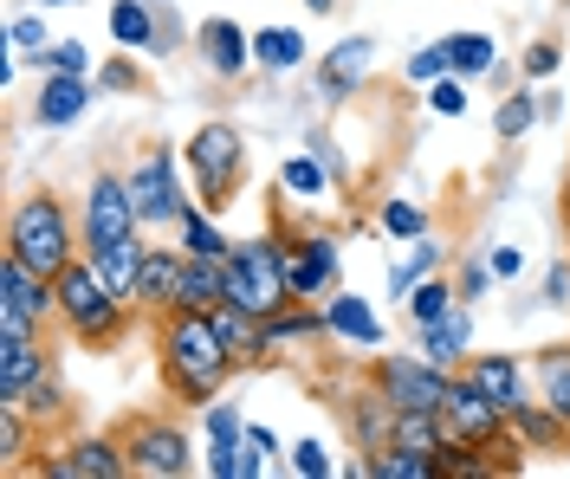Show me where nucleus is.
I'll return each mask as SVG.
<instances>
[{
  "instance_id": "obj_1",
  "label": "nucleus",
  "mask_w": 570,
  "mask_h": 479,
  "mask_svg": "<svg viewBox=\"0 0 570 479\" xmlns=\"http://www.w3.org/2000/svg\"><path fill=\"white\" fill-rule=\"evenodd\" d=\"M156 376L176 408H202L240 376V357L227 350V337L214 325V311H163L156 318Z\"/></svg>"
},
{
  "instance_id": "obj_2",
  "label": "nucleus",
  "mask_w": 570,
  "mask_h": 479,
  "mask_svg": "<svg viewBox=\"0 0 570 479\" xmlns=\"http://www.w3.org/2000/svg\"><path fill=\"white\" fill-rule=\"evenodd\" d=\"M52 292H59V331L78 350H117L124 331H130V318H137V305L98 272V259H85V253L52 279Z\"/></svg>"
},
{
  "instance_id": "obj_3",
  "label": "nucleus",
  "mask_w": 570,
  "mask_h": 479,
  "mask_svg": "<svg viewBox=\"0 0 570 479\" xmlns=\"http://www.w3.org/2000/svg\"><path fill=\"white\" fill-rule=\"evenodd\" d=\"M0 253L27 259L33 272H46V279H59V272H66L71 259L85 253V233H78V214H71V208L59 201V194H52V188H33V194H20V201H13Z\"/></svg>"
},
{
  "instance_id": "obj_4",
  "label": "nucleus",
  "mask_w": 570,
  "mask_h": 479,
  "mask_svg": "<svg viewBox=\"0 0 570 479\" xmlns=\"http://www.w3.org/2000/svg\"><path fill=\"white\" fill-rule=\"evenodd\" d=\"M181 162H188L195 201H202L208 214H227V208L240 201V188H247V137H240V123L208 117V123L181 143Z\"/></svg>"
},
{
  "instance_id": "obj_5",
  "label": "nucleus",
  "mask_w": 570,
  "mask_h": 479,
  "mask_svg": "<svg viewBox=\"0 0 570 479\" xmlns=\"http://www.w3.org/2000/svg\"><path fill=\"white\" fill-rule=\"evenodd\" d=\"M220 266H227V305H240L253 318H273V311L292 305L279 227H266V233H253V240H234V253L220 259Z\"/></svg>"
},
{
  "instance_id": "obj_6",
  "label": "nucleus",
  "mask_w": 570,
  "mask_h": 479,
  "mask_svg": "<svg viewBox=\"0 0 570 479\" xmlns=\"http://www.w3.org/2000/svg\"><path fill=\"white\" fill-rule=\"evenodd\" d=\"M188 162H181L176 143H149L124 169L130 176V194H137V221L142 233H156V227H181V214H188V201H195V182L181 176Z\"/></svg>"
},
{
  "instance_id": "obj_7",
  "label": "nucleus",
  "mask_w": 570,
  "mask_h": 479,
  "mask_svg": "<svg viewBox=\"0 0 570 479\" xmlns=\"http://www.w3.org/2000/svg\"><path fill=\"white\" fill-rule=\"evenodd\" d=\"M279 227V247H285V286H292V305H324V298L344 286V247L337 233L324 227Z\"/></svg>"
},
{
  "instance_id": "obj_8",
  "label": "nucleus",
  "mask_w": 570,
  "mask_h": 479,
  "mask_svg": "<svg viewBox=\"0 0 570 479\" xmlns=\"http://www.w3.org/2000/svg\"><path fill=\"white\" fill-rule=\"evenodd\" d=\"M78 233H85V253L98 259L124 240H137L142 221H137V194H130V176L117 169H98L85 182V201H78Z\"/></svg>"
},
{
  "instance_id": "obj_9",
  "label": "nucleus",
  "mask_w": 570,
  "mask_h": 479,
  "mask_svg": "<svg viewBox=\"0 0 570 479\" xmlns=\"http://www.w3.org/2000/svg\"><path fill=\"white\" fill-rule=\"evenodd\" d=\"M124 453L137 479H188L195 473V435L169 415H137L124 428Z\"/></svg>"
},
{
  "instance_id": "obj_10",
  "label": "nucleus",
  "mask_w": 570,
  "mask_h": 479,
  "mask_svg": "<svg viewBox=\"0 0 570 479\" xmlns=\"http://www.w3.org/2000/svg\"><path fill=\"white\" fill-rule=\"evenodd\" d=\"M370 382H376L395 408H428V415H441V396H448L454 369L428 363L422 350H376V357H370Z\"/></svg>"
},
{
  "instance_id": "obj_11",
  "label": "nucleus",
  "mask_w": 570,
  "mask_h": 479,
  "mask_svg": "<svg viewBox=\"0 0 570 479\" xmlns=\"http://www.w3.org/2000/svg\"><path fill=\"white\" fill-rule=\"evenodd\" d=\"M27 473H39V479H124L130 473V453H124V435H71L66 447H52Z\"/></svg>"
},
{
  "instance_id": "obj_12",
  "label": "nucleus",
  "mask_w": 570,
  "mask_h": 479,
  "mask_svg": "<svg viewBox=\"0 0 570 479\" xmlns=\"http://www.w3.org/2000/svg\"><path fill=\"white\" fill-rule=\"evenodd\" d=\"M376 66V39L370 33H344L331 39V52H324L318 66H312V91H318V104H351L356 91H363V78Z\"/></svg>"
},
{
  "instance_id": "obj_13",
  "label": "nucleus",
  "mask_w": 570,
  "mask_h": 479,
  "mask_svg": "<svg viewBox=\"0 0 570 479\" xmlns=\"http://www.w3.org/2000/svg\"><path fill=\"white\" fill-rule=\"evenodd\" d=\"M0 311L7 318H33L39 331H46V325H59V292H52V279L33 272L27 259L0 253Z\"/></svg>"
},
{
  "instance_id": "obj_14",
  "label": "nucleus",
  "mask_w": 570,
  "mask_h": 479,
  "mask_svg": "<svg viewBox=\"0 0 570 479\" xmlns=\"http://www.w3.org/2000/svg\"><path fill=\"white\" fill-rule=\"evenodd\" d=\"M91 98H98V78L91 72H46L33 91V123L39 130H71L78 117L91 111Z\"/></svg>"
},
{
  "instance_id": "obj_15",
  "label": "nucleus",
  "mask_w": 570,
  "mask_h": 479,
  "mask_svg": "<svg viewBox=\"0 0 570 479\" xmlns=\"http://www.w3.org/2000/svg\"><path fill=\"white\" fill-rule=\"evenodd\" d=\"M461 376H473V382L505 408V415L538 396V389H532V363H525V357H512V350H473V357L461 363Z\"/></svg>"
},
{
  "instance_id": "obj_16",
  "label": "nucleus",
  "mask_w": 570,
  "mask_h": 479,
  "mask_svg": "<svg viewBox=\"0 0 570 479\" xmlns=\"http://www.w3.org/2000/svg\"><path fill=\"white\" fill-rule=\"evenodd\" d=\"M195 52H202V66L214 78H240L253 66V33L240 20H227V13H208L202 27H195Z\"/></svg>"
},
{
  "instance_id": "obj_17",
  "label": "nucleus",
  "mask_w": 570,
  "mask_h": 479,
  "mask_svg": "<svg viewBox=\"0 0 570 479\" xmlns=\"http://www.w3.org/2000/svg\"><path fill=\"white\" fill-rule=\"evenodd\" d=\"M324 325H331V343H356V350H383L390 343V325L376 318V305L363 292H337L324 298Z\"/></svg>"
},
{
  "instance_id": "obj_18",
  "label": "nucleus",
  "mask_w": 570,
  "mask_h": 479,
  "mask_svg": "<svg viewBox=\"0 0 570 479\" xmlns=\"http://www.w3.org/2000/svg\"><path fill=\"white\" fill-rule=\"evenodd\" d=\"M181 272H188V253L181 247H149L137 272V311L142 318H163L181 305Z\"/></svg>"
},
{
  "instance_id": "obj_19",
  "label": "nucleus",
  "mask_w": 570,
  "mask_h": 479,
  "mask_svg": "<svg viewBox=\"0 0 570 479\" xmlns=\"http://www.w3.org/2000/svg\"><path fill=\"white\" fill-rule=\"evenodd\" d=\"M46 363L52 357H46V337L39 331H0V408L20 402Z\"/></svg>"
},
{
  "instance_id": "obj_20",
  "label": "nucleus",
  "mask_w": 570,
  "mask_h": 479,
  "mask_svg": "<svg viewBox=\"0 0 570 479\" xmlns=\"http://www.w3.org/2000/svg\"><path fill=\"white\" fill-rule=\"evenodd\" d=\"M344 428H351V441H356V453H376V447H390V435H395V402L376 389V382H363L356 396H344Z\"/></svg>"
},
{
  "instance_id": "obj_21",
  "label": "nucleus",
  "mask_w": 570,
  "mask_h": 479,
  "mask_svg": "<svg viewBox=\"0 0 570 479\" xmlns=\"http://www.w3.org/2000/svg\"><path fill=\"white\" fill-rule=\"evenodd\" d=\"M415 350H422L428 363H441V369H461L466 357H473V305H454L448 318L415 325Z\"/></svg>"
},
{
  "instance_id": "obj_22",
  "label": "nucleus",
  "mask_w": 570,
  "mask_h": 479,
  "mask_svg": "<svg viewBox=\"0 0 570 479\" xmlns=\"http://www.w3.org/2000/svg\"><path fill=\"white\" fill-rule=\"evenodd\" d=\"M512 435H519L525 453H570V421L544 402V396H532V402L512 408Z\"/></svg>"
},
{
  "instance_id": "obj_23",
  "label": "nucleus",
  "mask_w": 570,
  "mask_h": 479,
  "mask_svg": "<svg viewBox=\"0 0 570 479\" xmlns=\"http://www.w3.org/2000/svg\"><path fill=\"white\" fill-rule=\"evenodd\" d=\"M253 66L259 72H298L305 66V27H285V20H273V27H253Z\"/></svg>"
},
{
  "instance_id": "obj_24",
  "label": "nucleus",
  "mask_w": 570,
  "mask_h": 479,
  "mask_svg": "<svg viewBox=\"0 0 570 479\" xmlns=\"http://www.w3.org/2000/svg\"><path fill=\"white\" fill-rule=\"evenodd\" d=\"M266 343H331V325H324V305H285L266 318Z\"/></svg>"
},
{
  "instance_id": "obj_25",
  "label": "nucleus",
  "mask_w": 570,
  "mask_h": 479,
  "mask_svg": "<svg viewBox=\"0 0 570 479\" xmlns=\"http://www.w3.org/2000/svg\"><path fill=\"white\" fill-rule=\"evenodd\" d=\"M441 266H448V247H441L434 233L409 240V259H390V298H409L428 272H441Z\"/></svg>"
},
{
  "instance_id": "obj_26",
  "label": "nucleus",
  "mask_w": 570,
  "mask_h": 479,
  "mask_svg": "<svg viewBox=\"0 0 570 479\" xmlns=\"http://www.w3.org/2000/svg\"><path fill=\"white\" fill-rule=\"evenodd\" d=\"M214 305H227V266H220V259H195V253H188L176 311H214Z\"/></svg>"
},
{
  "instance_id": "obj_27",
  "label": "nucleus",
  "mask_w": 570,
  "mask_h": 479,
  "mask_svg": "<svg viewBox=\"0 0 570 479\" xmlns=\"http://www.w3.org/2000/svg\"><path fill=\"white\" fill-rule=\"evenodd\" d=\"M532 389L570 421V343H544L532 357Z\"/></svg>"
},
{
  "instance_id": "obj_28",
  "label": "nucleus",
  "mask_w": 570,
  "mask_h": 479,
  "mask_svg": "<svg viewBox=\"0 0 570 479\" xmlns=\"http://www.w3.org/2000/svg\"><path fill=\"white\" fill-rule=\"evenodd\" d=\"M279 188L292 194V201H318V194H331L337 182H331V169H324V156H318L312 143H305L298 156H285V162H279Z\"/></svg>"
},
{
  "instance_id": "obj_29",
  "label": "nucleus",
  "mask_w": 570,
  "mask_h": 479,
  "mask_svg": "<svg viewBox=\"0 0 570 479\" xmlns=\"http://www.w3.org/2000/svg\"><path fill=\"white\" fill-rule=\"evenodd\" d=\"M181 253H195V259H227L234 253V240L220 233V214H208L202 201H188V214H181Z\"/></svg>"
},
{
  "instance_id": "obj_30",
  "label": "nucleus",
  "mask_w": 570,
  "mask_h": 479,
  "mask_svg": "<svg viewBox=\"0 0 570 479\" xmlns=\"http://www.w3.org/2000/svg\"><path fill=\"white\" fill-rule=\"evenodd\" d=\"M363 479H441L434 453H415V447H376L363 453Z\"/></svg>"
},
{
  "instance_id": "obj_31",
  "label": "nucleus",
  "mask_w": 570,
  "mask_h": 479,
  "mask_svg": "<svg viewBox=\"0 0 570 479\" xmlns=\"http://www.w3.org/2000/svg\"><path fill=\"white\" fill-rule=\"evenodd\" d=\"M538 117H544V104H538L532 84H525V91H505V98L493 104V137H499V143H525Z\"/></svg>"
},
{
  "instance_id": "obj_32",
  "label": "nucleus",
  "mask_w": 570,
  "mask_h": 479,
  "mask_svg": "<svg viewBox=\"0 0 570 479\" xmlns=\"http://www.w3.org/2000/svg\"><path fill=\"white\" fill-rule=\"evenodd\" d=\"M13 408H20L33 428H52V421H66V408H71V402H66V382H59V369H52V363L39 369L33 389H27V396H20Z\"/></svg>"
},
{
  "instance_id": "obj_33",
  "label": "nucleus",
  "mask_w": 570,
  "mask_h": 479,
  "mask_svg": "<svg viewBox=\"0 0 570 479\" xmlns=\"http://www.w3.org/2000/svg\"><path fill=\"white\" fill-rule=\"evenodd\" d=\"M448 66H454V78H487L499 66V39L493 33H448Z\"/></svg>"
},
{
  "instance_id": "obj_34",
  "label": "nucleus",
  "mask_w": 570,
  "mask_h": 479,
  "mask_svg": "<svg viewBox=\"0 0 570 479\" xmlns=\"http://www.w3.org/2000/svg\"><path fill=\"white\" fill-rule=\"evenodd\" d=\"M202 467H208L214 479H259L266 473V453L247 441H208L202 447Z\"/></svg>"
},
{
  "instance_id": "obj_35",
  "label": "nucleus",
  "mask_w": 570,
  "mask_h": 479,
  "mask_svg": "<svg viewBox=\"0 0 570 479\" xmlns=\"http://www.w3.org/2000/svg\"><path fill=\"white\" fill-rule=\"evenodd\" d=\"M98 91H110V98H137V91H149V72H142V52H110V59H98Z\"/></svg>"
},
{
  "instance_id": "obj_36",
  "label": "nucleus",
  "mask_w": 570,
  "mask_h": 479,
  "mask_svg": "<svg viewBox=\"0 0 570 479\" xmlns=\"http://www.w3.org/2000/svg\"><path fill=\"white\" fill-rule=\"evenodd\" d=\"M461 305V292H454V279H441V272H428L415 292L402 298V311H409V325H434V318H448Z\"/></svg>"
},
{
  "instance_id": "obj_37",
  "label": "nucleus",
  "mask_w": 570,
  "mask_h": 479,
  "mask_svg": "<svg viewBox=\"0 0 570 479\" xmlns=\"http://www.w3.org/2000/svg\"><path fill=\"white\" fill-rule=\"evenodd\" d=\"M376 221H383V233H390V240H422V233H434V214H428L422 201H409V194H390Z\"/></svg>"
},
{
  "instance_id": "obj_38",
  "label": "nucleus",
  "mask_w": 570,
  "mask_h": 479,
  "mask_svg": "<svg viewBox=\"0 0 570 479\" xmlns=\"http://www.w3.org/2000/svg\"><path fill=\"white\" fill-rule=\"evenodd\" d=\"M33 421L20 415V408H0V467L7 473H27V447H33Z\"/></svg>"
},
{
  "instance_id": "obj_39",
  "label": "nucleus",
  "mask_w": 570,
  "mask_h": 479,
  "mask_svg": "<svg viewBox=\"0 0 570 479\" xmlns=\"http://www.w3.org/2000/svg\"><path fill=\"white\" fill-rule=\"evenodd\" d=\"M33 72H98V59H91V46L85 39H52L46 52H33Z\"/></svg>"
},
{
  "instance_id": "obj_40",
  "label": "nucleus",
  "mask_w": 570,
  "mask_h": 479,
  "mask_svg": "<svg viewBox=\"0 0 570 479\" xmlns=\"http://www.w3.org/2000/svg\"><path fill=\"white\" fill-rule=\"evenodd\" d=\"M285 473H298V479H331V473H337V460H331V447H324V441H312V435H305V441L285 447Z\"/></svg>"
},
{
  "instance_id": "obj_41",
  "label": "nucleus",
  "mask_w": 570,
  "mask_h": 479,
  "mask_svg": "<svg viewBox=\"0 0 570 479\" xmlns=\"http://www.w3.org/2000/svg\"><path fill=\"white\" fill-rule=\"evenodd\" d=\"M202 441H247V415H240V402H220V396H214V402L202 408Z\"/></svg>"
},
{
  "instance_id": "obj_42",
  "label": "nucleus",
  "mask_w": 570,
  "mask_h": 479,
  "mask_svg": "<svg viewBox=\"0 0 570 479\" xmlns=\"http://www.w3.org/2000/svg\"><path fill=\"white\" fill-rule=\"evenodd\" d=\"M519 72H525V84L558 78V72H564V46H558V39H532V46L519 52Z\"/></svg>"
},
{
  "instance_id": "obj_43",
  "label": "nucleus",
  "mask_w": 570,
  "mask_h": 479,
  "mask_svg": "<svg viewBox=\"0 0 570 479\" xmlns=\"http://www.w3.org/2000/svg\"><path fill=\"white\" fill-rule=\"evenodd\" d=\"M454 66H448V39H428V46H415L409 52V66H402V78L409 84H434V78H448Z\"/></svg>"
},
{
  "instance_id": "obj_44",
  "label": "nucleus",
  "mask_w": 570,
  "mask_h": 479,
  "mask_svg": "<svg viewBox=\"0 0 570 479\" xmlns=\"http://www.w3.org/2000/svg\"><path fill=\"white\" fill-rule=\"evenodd\" d=\"M52 39H59V33L46 27V7H39V13H13V20H7V46H20L27 59H33V52H46Z\"/></svg>"
},
{
  "instance_id": "obj_45",
  "label": "nucleus",
  "mask_w": 570,
  "mask_h": 479,
  "mask_svg": "<svg viewBox=\"0 0 570 479\" xmlns=\"http://www.w3.org/2000/svg\"><path fill=\"white\" fill-rule=\"evenodd\" d=\"M466 104H473V91H466V78H434V84H428V111L434 117H466Z\"/></svg>"
},
{
  "instance_id": "obj_46",
  "label": "nucleus",
  "mask_w": 570,
  "mask_h": 479,
  "mask_svg": "<svg viewBox=\"0 0 570 479\" xmlns=\"http://www.w3.org/2000/svg\"><path fill=\"white\" fill-rule=\"evenodd\" d=\"M493 259H461V266H454V292H461V305H480V298L493 292Z\"/></svg>"
},
{
  "instance_id": "obj_47",
  "label": "nucleus",
  "mask_w": 570,
  "mask_h": 479,
  "mask_svg": "<svg viewBox=\"0 0 570 479\" xmlns=\"http://www.w3.org/2000/svg\"><path fill=\"white\" fill-rule=\"evenodd\" d=\"M544 311H570V259H551V272H544V292H538Z\"/></svg>"
},
{
  "instance_id": "obj_48",
  "label": "nucleus",
  "mask_w": 570,
  "mask_h": 479,
  "mask_svg": "<svg viewBox=\"0 0 570 479\" xmlns=\"http://www.w3.org/2000/svg\"><path fill=\"white\" fill-rule=\"evenodd\" d=\"M305 143H312V149L324 156V169H331V182H337V188L351 182V169H344V156H337V143H331V137H305Z\"/></svg>"
},
{
  "instance_id": "obj_49",
  "label": "nucleus",
  "mask_w": 570,
  "mask_h": 479,
  "mask_svg": "<svg viewBox=\"0 0 570 479\" xmlns=\"http://www.w3.org/2000/svg\"><path fill=\"white\" fill-rule=\"evenodd\" d=\"M487 259H493L499 279H519V272H525V253H519V247H487Z\"/></svg>"
},
{
  "instance_id": "obj_50",
  "label": "nucleus",
  "mask_w": 570,
  "mask_h": 479,
  "mask_svg": "<svg viewBox=\"0 0 570 479\" xmlns=\"http://www.w3.org/2000/svg\"><path fill=\"white\" fill-rule=\"evenodd\" d=\"M247 447H259V453H279V435H273L266 421H247Z\"/></svg>"
},
{
  "instance_id": "obj_51",
  "label": "nucleus",
  "mask_w": 570,
  "mask_h": 479,
  "mask_svg": "<svg viewBox=\"0 0 570 479\" xmlns=\"http://www.w3.org/2000/svg\"><path fill=\"white\" fill-rule=\"evenodd\" d=\"M305 13H318L324 20V13H337V0H305Z\"/></svg>"
},
{
  "instance_id": "obj_52",
  "label": "nucleus",
  "mask_w": 570,
  "mask_h": 479,
  "mask_svg": "<svg viewBox=\"0 0 570 479\" xmlns=\"http://www.w3.org/2000/svg\"><path fill=\"white\" fill-rule=\"evenodd\" d=\"M558 208H564V221H570V182H564V201H558Z\"/></svg>"
},
{
  "instance_id": "obj_53",
  "label": "nucleus",
  "mask_w": 570,
  "mask_h": 479,
  "mask_svg": "<svg viewBox=\"0 0 570 479\" xmlns=\"http://www.w3.org/2000/svg\"><path fill=\"white\" fill-rule=\"evenodd\" d=\"M39 7H78V0H39Z\"/></svg>"
}]
</instances>
